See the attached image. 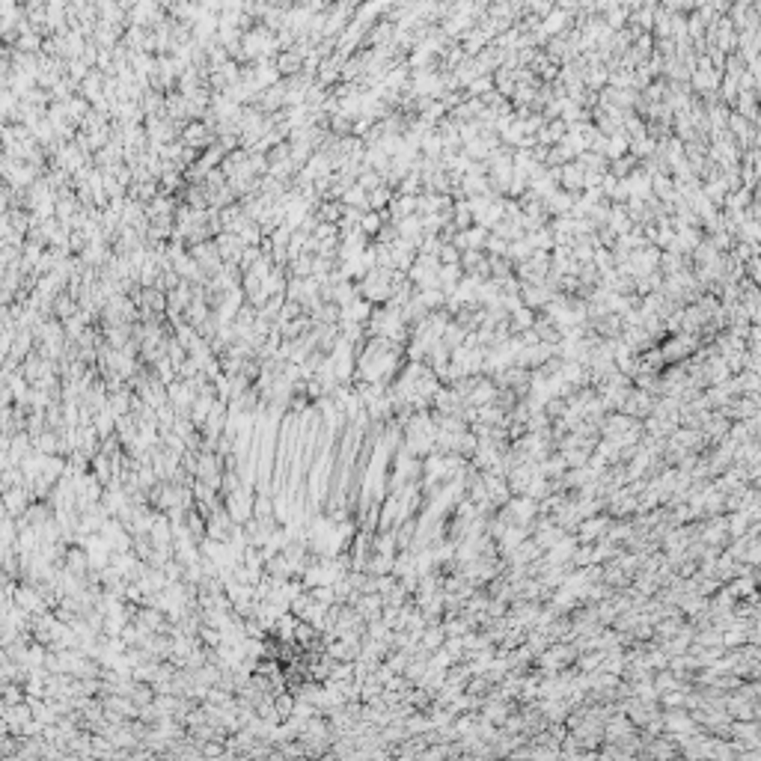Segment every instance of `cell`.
Instances as JSON below:
<instances>
[{
    "instance_id": "obj_5",
    "label": "cell",
    "mask_w": 761,
    "mask_h": 761,
    "mask_svg": "<svg viewBox=\"0 0 761 761\" xmlns=\"http://www.w3.org/2000/svg\"><path fill=\"white\" fill-rule=\"evenodd\" d=\"M253 517H274V503H271V497L268 493H259L256 500H253Z\"/></svg>"
},
{
    "instance_id": "obj_4",
    "label": "cell",
    "mask_w": 761,
    "mask_h": 761,
    "mask_svg": "<svg viewBox=\"0 0 761 761\" xmlns=\"http://www.w3.org/2000/svg\"><path fill=\"white\" fill-rule=\"evenodd\" d=\"M291 707H295V693H286V690H277L274 693V711H277V717L279 719H286L289 714H291Z\"/></svg>"
},
{
    "instance_id": "obj_3",
    "label": "cell",
    "mask_w": 761,
    "mask_h": 761,
    "mask_svg": "<svg viewBox=\"0 0 761 761\" xmlns=\"http://www.w3.org/2000/svg\"><path fill=\"white\" fill-rule=\"evenodd\" d=\"M444 639H446L444 627H440V622H434V624H425V627H422V634H420V646L432 654L434 648L444 646Z\"/></svg>"
},
{
    "instance_id": "obj_1",
    "label": "cell",
    "mask_w": 761,
    "mask_h": 761,
    "mask_svg": "<svg viewBox=\"0 0 761 761\" xmlns=\"http://www.w3.org/2000/svg\"><path fill=\"white\" fill-rule=\"evenodd\" d=\"M651 408H654V396L631 384V390H627V396H624V402H622L619 410L627 413V417H634V420H646L648 413H651Z\"/></svg>"
},
{
    "instance_id": "obj_2",
    "label": "cell",
    "mask_w": 761,
    "mask_h": 761,
    "mask_svg": "<svg viewBox=\"0 0 761 761\" xmlns=\"http://www.w3.org/2000/svg\"><path fill=\"white\" fill-rule=\"evenodd\" d=\"M610 527V515L607 512H598V515H589V517H583L577 529H574V536H577V541L583 544H592L598 539H604V532Z\"/></svg>"
}]
</instances>
